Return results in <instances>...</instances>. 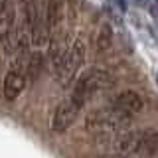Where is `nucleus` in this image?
I'll use <instances>...</instances> for the list:
<instances>
[{
    "label": "nucleus",
    "mask_w": 158,
    "mask_h": 158,
    "mask_svg": "<svg viewBox=\"0 0 158 158\" xmlns=\"http://www.w3.org/2000/svg\"><path fill=\"white\" fill-rule=\"evenodd\" d=\"M131 118H132V113L121 111V109L109 105V107H101V109L87 113L85 128L91 132H113V131L127 127L131 123Z\"/></svg>",
    "instance_id": "nucleus-1"
},
{
    "label": "nucleus",
    "mask_w": 158,
    "mask_h": 158,
    "mask_svg": "<svg viewBox=\"0 0 158 158\" xmlns=\"http://www.w3.org/2000/svg\"><path fill=\"white\" fill-rule=\"evenodd\" d=\"M26 87V75L22 71H8L4 77V97L6 101H14Z\"/></svg>",
    "instance_id": "nucleus-6"
},
{
    "label": "nucleus",
    "mask_w": 158,
    "mask_h": 158,
    "mask_svg": "<svg viewBox=\"0 0 158 158\" xmlns=\"http://www.w3.org/2000/svg\"><path fill=\"white\" fill-rule=\"evenodd\" d=\"M144 131H128L115 140V150L118 154H135L138 142H140Z\"/></svg>",
    "instance_id": "nucleus-7"
},
{
    "label": "nucleus",
    "mask_w": 158,
    "mask_h": 158,
    "mask_svg": "<svg viewBox=\"0 0 158 158\" xmlns=\"http://www.w3.org/2000/svg\"><path fill=\"white\" fill-rule=\"evenodd\" d=\"M111 105L121 109V111H127V113H132V115H135V113H138L144 107V103H142V97L138 95L136 91H123L113 99Z\"/></svg>",
    "instance_id": "nucleus-5"
},
{
    "label": "nucleus",
    "mask_w": 158,
    "mask_h": 158,
    "mask_svg": "<svg viewBox=\"0 0 158 158\" xmlns=\"http://www.w3.org/2000/svg\"><path fill=\"white\" fill-rule=\"evenodd\" d=\"M81 113V105L75 101L73 97L61 101L59 105L56 107V113H53V118H52V128L53 132H63L67 131L69 127L75 123V118L79 117Z\"/></svg>",
    "instance_id": "nucleus-4"
},
{
    "label": "nucleus",
    "mask_w": 158,
    "mask_h": 158,
    "mask_svg": "<svg viewBox=\"0 0 158 158\" xmlns=\"http://www.w3.org/2000/svg\"><path fill=\"white\" fill-rule=\"evenodd\" d=\"M85 61V42L83 40H75L73 46L67 49V56H65V61H63L61 69L57 71V77H59V83L61 85H69L75 77L77 69L83 65Z\"/></svg>",
    "instance_id": "nucleus-3"
},
{
    "label": "nucleus",
    "mask_w": 158,
    "mask_h": 158,
    "mask_svg": "<svg viewBox=\"0 0 158 158\" xmlns=\"http://www.w3.org/2000/svg\"><path fill=\"white\" fill-rule=\"evenodd\" d=\"M109 87H113V75L111 73L105 71V69H89V71H85L75 81L71 97L83 107L95 93H101Z\"/></svg>",
    "instance_id": "nucleus-2"
},
{
    "label": "nucleus",
    "mask_w": 158,
    "mask_h": 158,
    "mask_svg": "<svg viewBox=\"0 0 158 158\" xmlns=\"http://www.w3.org/2000/svg\"><path fill=\"white\" fill-rule=\"evenodd\" d=\"M111 46H113V28L109 24H103L99 34H97V38H95V52L105 53L111 49Z\"/></svg>",
    "instance_id": "nucleus-9"
},
{
    "label": "nucleus",
    "mask_w": 158,
    "mask_h": 158,
    "mask_svg": "<svg viewBox=\"0 0 158 158\" xmlns=\"http://www.w3.org/2000/svg\"><path fill=\"white\" fill-rule=\"evenodd\" d=\"M103 158H123V156H103Z\"/></svg>",
    "instance_id": "nucleus-11"
},
{
    "label": "nucleus",
    "mask_w": 158,
    "mask_h": 158,
    "mask_svg": "<svg viewBox=\"0 0 158 158\" xmlns=\"http://www.w3.org/2000/svg\"><path fill=\"white\" fill-rule=\"evenodd\" d=\"M158 152V131H144L140 142H138L135 154L142 156V158H150Z\"/></svg>",
    "instance_id": "nucleus-8"
},
{
    "label": "nucleus",
    "mask_w": 158,
    "mask_h": 158,
    "mask_svg": "<svg viewBox=\"0 0 158 158\" xmlns=\"http://www.w3.org/2000/svg\"><path fill=\"white\" fill-rule=\"evenodd\" d=\"M156 85H158V73H156Z\"/></svg>",
    "instance_id": "nucleus-12"
},
{
    "label": "nucleus",
    "mask_w": 158,
    "mask_h": 158,
    "mask_svg": "<svg viewBox=\"0 0 158 158\" xmlns=\"http://www.w3.org/2000/svg\"><path fill=\"white\" fill-rule=\"evenodd\" d=\"M40 61H42V57H40V53L36 52V53H34V56L32 57H30V75H36V69L40 67Z\"/></svg>",
    "instance_id": "nucleus-10"
}]
</instances>
